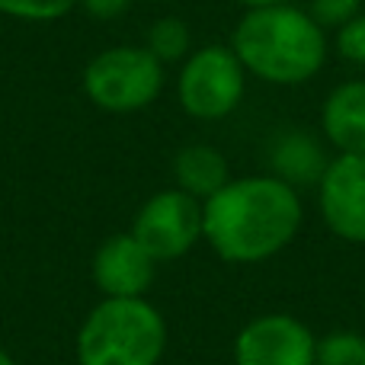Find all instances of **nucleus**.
Returning <instances> with one entry per match:
<instances>
[{
	"label": "nucleus",
	"mask_w": 365,
	"mask_h": 365,
	"mask_svg": "<svg viewBox=\"0 0 365 365\" xmlns=\"http://www.w3.org/2000/svg\"><path fill=\"white\" fill-rule=\"evenodd\" d=\"M298 221L295 189L266 177L227 182L202 208V234L231 263H257L279 253L298 231Z\"/></svg>",
	"instance_id": "obj_1"
},
{
	"label": "nucleus",
	"mask_w": 365,
	"mask_h": 365,
	"mask_svg": "<svg viewBox=\"0 0 365 365\" xmlns=\"http://www.w3.org/2000/svg\"><path fill=\"white\" fill-rule=\"evenodd\" d=\"M234 55L263 81L302 83L324 64V36L302 10L257 6L234 32Z\"/></svg>",
	"instance_id": "obj_2"
},
{
	"label": "nucleus",
	"mask_w": 365,
	"mask_h": 365,
	"mask_svg": "<svg viewBox=\"0 0 365 365\" xmlns=\"http://www.w3.org/2000/svg\"><path fill=\"white\" fill-rule=\"evenodd\" d=\"M164 321L141 298H109L87 317L77 340L81 365H158Z\"/></svg>",
	"instance_id": "obj_3"
},
{
	"label": "nucleus",
	"mask_w": 365,
	"mask_h": 365,
	"mask_svg": "<svg viewBox=\"0 0 365 365\" xmlns=\"http://www.w3.org/2000/svg\"><path fill=\"white\" fill-rule=\"evenodd\" d=\"M87 93L109 113H132L160 93V61L148 48H109L87 68Z\"/></svg>",
	"instance_id": "obj_4"
},
{
	"label": "nucleus",
	"mask_w": 365,
	"mask_h": 365,
	"mask_svg": "<svg viewBox=\"0 0 365 365\" xmlns=\"http://www.w3.org/2000/svg\"><path fill=\"white\" fill-rule=\"evenodd\" d=\"M244 93V64L234 51L212 45L189 58L180 77V100L189 115L221 119Z\"/></svg>",
	"instance_id": "obj_5"
},
{
	"label": "nucleus",
	"mask_w": 365,
	"mask_h": 365,
	"mask_svg": "<svg viewBox=\"0 0 365 365\" xmlns=\"http://www.w3.org/2000/svg\"><path fill=\"white\" fill-rule=\"evenodd\" d=\"M202 234V208L189 192H160L141 208L135 240L154 259H177Z\"/></svg>",
	"instance_id": "obj_6"
},
{
	"label": "nucleus",
	"mask_w": 365,
	"mask_h": 365,
	"mask_svg": "<svg viewBox=\"0 0 365 365\" xmlns=\"http://www.w3.org/2000/svg\"><path fill=\"white\" fill-rule=\"evenodd\" d=\"M237 365H314V340L298 321L269 314L237 336Z\"/></svg>",
	"instance_id": "obj_7"
},
{
	"label": "nucleus",
	"mask_w": 365,
	"mask_h": 365,
	"mask_svg": "<svg viewBox=\"0 0 365 365\" xmlns=\"http://www.w3.org/2000/svg\"><path fill=\"white\" fill-rule=\"evenodd\" d=\"M321 208L346 240H365V154H343L324 170Z\"/></svg>",
	"instance_id": "obj_8"
},
{
	"label": "nucleus",
	"mask_w": 365,
	"mask_h": 365,
	"mask_svg": "<svg viewBox=\"0 0 365 365\" xmlns=\"http://www.w3.org/2000/svg\"><path fill=\"white\" fill-rule=\"evenodd\" d=\"M93 276L109 298H138L154 279V257L135 240V234H119L100 247Z\"/></svg>",
	"instance_id": "obj_9"
},
{
	"label": "nucleus",
	"mask_w": 365,
	"mask_h": 365,
	"mask_svg": "<svg viewBox=\"0 0 365 365\" xmlns=\"http://www.w3.org/2000/svg\"><path fill=\"white\" fill-rule=\"evenodd\" d=\"M324 128L346 154H365V83H346L327 100Z\"/></svg>",
	"instance_id": "obj_10"
},
{
	"label": "nucleus",
	"mask_w": 365,
	"mask_h": 365,
	"mask_svg": "<svg viewBox=\"0 0 365 365\" xmlns=\"http://www.w3.org/2000/svg\"><path fill=\"white\" fill-rule=\"evenodd\" d=\"M177 180L189 195H205L212 199L218 189L227 186V164L215 148L192 145L177 154Z\"/></svg>",
	"instance_id": "obj_11"
},
{
	"label": "nucleus",
	"mask_w": 365,
	"mask_h": 365,
	"mask_svg": "<svg viewBox=\"0 0 365 365\" xmlns=\"http://www.w3.org/2000/svg\"><path fill=\"white\" fill-rule=\"evenodd\" d=\"M321 158L324 154L314 141H308L304 135H292V138H285L282 145H279L276 167H279V173H285V177H292V180H311V177H317V170L324 167Z\"/></svg>",
	"instance_id": "obj_12"
},
{
	"label": "nucleus",
	"mask_w": 365,
	"mask_h": 365,
	"mask_svg": "<svg viewBox=\"0 0 365 365\" xmlns=\"http://www.w3.org/2000/svg\"><path fill=\"white\" fill-rule=\"evenodd\" d=\"M317 365H365V340L356 334H330L314 346Z\"/></svg>",
	"instance_id": "obj_13"
},
{
	"label": "nucleus",
	"mask_w": 365,
	"mask_h": 365,
	"mask_svg": "<svg viewBox=\"0 0 365 365\" xmlns=\"http://www.w3.org/2000/svg\"><path fill=\"white\" fill-rule=\"evenodd\" d=\"M189 48V32L182 19H160L154 23L151 36H148V51L158 61H177Z\"/></svg>",
	"instance_id": "obj_14"
},
{
	"label": "nucleus",
	"mask_w": 365,
	"mask_h": 365,
	"mask_svg": "<svg viewBox=\"0 0 365 365\" xmlns=\"http://www.w3.org/2000/svg\"><path fill=\"white\" fill-rule=\"evenodd\" d=\"M77 0H0V10L23 19H55L74 6Z\"/></svg>",
	"instance_id": "obj_15"
},
{
	"label": "nucleus",
	"mask_w": 365,
	"mask_h": 365,
	"mask_svg": "<svg viewBox=\"0 0 365 365\" xmlns=\"http://www.w3.org/2000/svg\"><path fill=\"white\" fill-rule=\"evenodd\" d=\"M340 51L349 61H362L365 64V16L349 19L340 29Z\"/></svg>",
	"instance_id": "obj_16"
},
{
	"label": "nucleus",
	"mask_w": 365,
	"mask_h": 365,
	"mask_svg": "<svg viewBox=\"0 0 365 365\" xmlns=\"http://www.w3.org/2000/svg\"><path fill=\"white\" fill-rule=\"evenodd\" d=\"M356 6H359V0H314V16L327 26L349 23Z\"/></svg>",
	"instance_id": "obj_17"
},
{
	"label": "nucleus",
	"mask_w": 365,
	"mask_h": 365,
	"mask_svg": "<svg viewBox=\"0 0 365 365\" xmlns=\"http://www.w3.org/2000/svg\"><path fill=\"white\" fill-rule=\"evenodd\" d=\"M83 6H87L93 16L109 19V16H119V13L128 6V0H83Z\"/></svg>",
	"instance_id": "obj_18"
},
{
	"label": "nucleus",
	"mask_w": 365,
	"mask_h": 365,
	"mask_svg": "<svg viewBox=\"0 0 365 365\" xmlns=\"http://www.w3.org/2000/svg\"><path fill=\"white\" fill-rule=\"evenodd\" d=\"M244 4H250L253 10H257V6H276V4H282V0H244Z\"/></svg>",
	"instance_id": "obj_19"
},
{
	"label": "nucleus",
	"mask_w": 365,
	"mask_h": 365,
	"mask_svg": "<svg viewBox=\"0 0 365 365\" xmlns=\"http://www.w3.org/2000/svg\"><path fill=\"white\" fill-rule=\"evenodd\" d=\"M0 365H13V359H10V356H6V353H4V349H0Z\"/></svg>",
	"instance_id": "obj_20"
}]
</instances>
